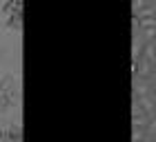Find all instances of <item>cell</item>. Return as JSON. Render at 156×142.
<instances>
[{
	"label": "cell",
	"instance_id": "cell-1",
	"mask_svg": "<svg viewBox=\"0 0 156 142\" xmlns=\"http://www.w3.org/2000/svg\"><path fill=\"white\" fill-rule=\"evenodd\" d=\"M18 93H20V84L16 80V76L11 73L2 76V80H0V113L9 111L18 102Z\"/></svg>",
	"mask_w": 156,
	"mask_h": 142
},
{
	"label": "cell",
	"instance_id": "cell-2",
	"mask_svg": "<svg viewBox=\"0 0 156 142\" xmlns=\"http://www.w3.org/2000/svg\"><path fill=\"white\" fill-rule=\"evenodd\" d=\"M2 9L9 16L7 18V27L16 29V31L23 29V2H7V5H2Z\"/></svg>",
	"mask_w": 156,
	"mask_h": 142
}]
</instances>
